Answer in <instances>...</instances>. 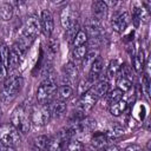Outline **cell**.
Instances as JSON below:
<instances>
[{
	"label": "cell",
	"instance_id": "obj_1",
	"mask_svg": "<svg viewBox=\"0 0 151 151\" xmlns=\"http://www.w3.org/2000/svg\"><path fill=\"white\" fill-rule=\"evenodd\" d=\"M11 124L21 133H27L31 129V112L25 104L18 105L11 114Z\"/></svg>",
	"mask_w": 151,
	"mask_h": 151
},
{
	"label": "cell",
	"instance_id": "obj_2",
	"mask_svg": "<svg viewBox=\"0 0 151 151\" xmlns=\"http://www.w3.org/2000/svg\"><path fill=\"white\" fill-rule=\"evenodd\" d=\"M22 77L19 74H11L5 78L2 90H1V99L4 103H11L15 99L19 91L22 86Z\"/></svg>",
	"mask_w": 151,
	"mask_h": 151
},
{
	"label": "cell",
	"instance_id": "obj_3",
	"mask_svg": "<svg viewBox=\"0 0 151 151\" xmlns=\"http://www.w3.org/2000/svg\"><path fill=\"white\" fill-rule=\"evenodd\" d=\"M57 88L58 85L52 74L46 76L37 90V101L40 104H48L54 98Z\"/></svg>",
	"mask_w": 151,
	"mask_h": 151
},
{
	"label": "cell",
	"instance_id": "obj_4",
	"mask_svg": "<svg viewBox=\"0 0 151 151\" xmlns=\"http://www.w3.org/2000/svg\"><path fill=\"white\" fill-rule=\"evenodd\" d=\"M21 142L19 131L12 124L0 125V144L8 147H15Z\"/></svg>",
	"mask_w": 151,
	"mask_h": 151
},
{
	"label": "cell",
	"instance_id": "obj_5",
	"mask_svg": "<svg viewBox=\"0 0 151 151\" xmlns=\"http://www.w3.org/2000/svg\"><path fill=\"white\" fill-rule=\"evenodd\" d=\"M51 111L47 104L37 103L31 109V123L35 126H45L51 120Z\"/></svg>",
	"mask_w": 151,
	"mask_h": 151
},
{
	"label": "cell",
	"instance_id": "obj_6",
	"mask_svg": "<svg viewBox=\"0 0 151 151\" xmlns=\"http://www.w3.org/2000/svg\"><path fill=\"white\" fill-rule=\"evenodd\" d=\"M40 31H41L40 18L35 14H32L26 19V21L24 24V27H22L21 35L27 38V39H31L32 41H34V39L37 38V35L39 34Z\"/></svg>",
	"mask_w": 151,
	"mask_h": 151
},
{
	"label": "cell",
	"instance_id": "obj_7",
	"mask_svg": "<svg viewBox=\"0 0 151 151\" xmlns=\"http://www.w3.org/2000/svg\"><path fill=\"white\" fill-rule=\"evenodd\" d=\"M78 20V11L77 7L74 5H66L61 12H60V24L61 26L65 28V31L67 28H70L71 26L76 25Z\"/></svg>",
	"mask_w": 151,
	"mask_h": 151
},
{
	"label": "cell",
	"instance_id": "obj_8",
	"mask_svg": "<svg viewBox=\"0 0 151 151\" xmlns=\"http://www.w3.org/2000/svg\"><path fill=\"white\" fill-rule=\"evenodd\" d=\"M98 99H99V98L97 97V94L94 93V91H93L92 88H90L88 91H86L85 93H83V94L80 96L76 110H78V111H80V112H83V113L86 114V113H87L88 111H91L92 107L97 104Z\"/></svg>",
	"mask_w": 151,
	"mask_h": 151
},
{
	"label": "cell",
	"instance_id": "obj_9",
	"mask_svg": "<svg viewBox=\"0 0 151 151\" xmlns=\"http://www.w3.org/2000/svg\"><path fill=\"white\" fill-rule=\"evenodd\" d=\"M40 26H41L42 33L47 38H51V35L53 33V29H54V20H53V17H52L50 11H47V9L41 11V14H40Z\"/></svg>",
	"mask_w": 151,
	"mask_h": 151
},
{
	"label": "cell",
	"instance_id": "obj_10",
	"mask_svg": "<svg viewBox=\"0 0 151 151\" xmlns=\"http://www.w3.org/2000/svg\"><path fill=\"white\" fill-rule=\"evenodd\" d=\"M78 78V68L73 63H67L63 67V85L72 86Z\"/></svg>",
	"mask_w": 151,
	"mask_h": 151
},
{
	"label": "cell",
	"instance_id": "obj_11",
	"mask_svg": "<svg viewBox=\"0 0 151 151\" xmlns=\"http://www.w3.org/2000/svg\"><path fill=\"white\" fill-rule=\"evenodd\" d=\"M130 21H131L130 14L127 12H122V13H119V14H117V15H114L112 18L111 25H112L113 31H116L118 33H122L129 26Z\"/></svg>",
	"mask_w": 151,
	"mask_h": 151
},
{
	"label": "cell",
	"instance_id": "obj_12",
	"mask_svg": "<svg viewBox=\"0 0 151 151\" xmlns=\"http://www.w3.org/2000/svg\"><path fill=\"white\" fill-rule=\"evenodd\" d=\"M103 70H104V61L101 58H97L92 65L90 66V72H88V77L87 79L92 83V84H96L98 80H100V76L103 73Z\"/></svg>",
	"mask_w": 151,
	"mask_h": 151
},
{
	"label": "cell",
	"instance_id": "obj_13",
	"mask_svg": "<svg viewBox=\"0 0 151 151\" xmlns=\"http://www.w3.org/2000/svg\"><path fill=\"white\" fill-rule=\"evenodd\" d=\"M84 31L87 34V37L91 38V39L100 38V35H101V24H100L99 20L92 18L85 24V29Z\"/></svg>",
	"mask_w": 151,
	"mask_h": 151
},
{
	"label": "cell",
	"instance_id": "obj_14",
	"mask_svg": "<svg viewBox=\"0 0 151 151\" xmlns=\"http://www.w3.org/2000/svg\"><path fill=\"white\" fill-rule=\"evenodd\" d=\"M47 105L50 107V111H51V116L52 117L60 118V117H63L66 113V110H67L66 101H61V100H58V99L53 98Z\"/></svg>",
	"mask_w": 151,
	"mask_h": 151
},
{
	"label": "cell",
	"instance_id": "obj_15",
	"mask_svg": "<svg viewBox=\"0 0 151 151\" xmlns=\"http://www.w3.org/2000/svg\"><path fill=\"white\" fill-rule=\"evenodd\" d=\"M107 9L109 7L106 6V4L104 1H93L91 5V11H92V15L94 19L97 20H103L105 19L106 14H107Z\"/></svg>",
	"mask_w": 151,
	"mask_h": 151
},
{
	"label": "cell",
	"instance_id": "obj_16",
	"mask_svg": "<svg viewBox=\"0 0 151 151\" xmlns=\"http://www.w3.org/2000/svg\"><path fill=\"white\" fill-rule=\"evenodd\" d=\"M109 138L106 137L105 132H101V131H97V132H93L92 134V138H91V145H93L97 150H103L105 149L106 146H109Z\"/></svg>",
	"mask_w": 151,
	"mask_h": 151
},
{
	"label": "cell",
	"instance_id": "obj_17",
	"mask_svg": "<svg viewBox=\"0 0 151 151\" xmlns=\"http://www.w3.org/2000/svg\"><path fill=\"white\" fill-rule=\"evenodd\" d=\"M91 88L94 91V93L97 94L98 98H101V97L106 96V93L110 91V83L106 79H100L96 84H93V86Z\"/></svg>",
	"mask_w": 151,
	"mask_h": 151
},
{
	"label": "cell",
	"instance_id": "obj_18",
	"mask_svg": "<svg viewBox=\"0 0 151 151\" xmlns=\"http://www.w3.org/2000/svg\"><path fill=\"white\" fill-rule=\"evenodd\" d=\"M73 94V87L72 86H68V85H60L58 86L57 88V92H55V99L58 100H61V101H66L67 99H70Z\"/></svg>",
	"mask_w": 151,
	"mask_h": 151
},
{
	"label": "cell",
	"instance_id": "obj_19",
	"mask_svg": "<svg viewBox=\"0 0 151 151\" xmlns=\"http://www.w3.org/2000/svg\"><path fill=\"white\" fill-rule=\"evenodd\" d=\"M22 59H24V55L12 46V48L9 50V60H8V66H9V68H8V70H14V68H17V67L20 65V63H21Z\"/></svg>",
	"mask_w": 151,
	"mask_h": 151
},
{
	"label": "cell",
	"instance_id": "obj_20",
	"mask_svg": "<svg viewBox=\"0 0 151 151\" xmlns=\"http://www.w3.org/2000/svg\"><path fill=\"white\" fill-rule=\"evenodd\" d=\"M145 55H144V51L143 50H139L138 53L133 57V60H132V64H133V68L137 73H143L144 68H145Z\"/></svg>",
	"mask_w": 151,
	"mask_h": 151
},
{
	"label": "cell",
	"instance_id": "obj_21",
	"mask_svg": "<svg viewBox=\"0 0 151 151\" xmlns=\"http://www.w3.org/2000/svg\"><path fill=\"white\" fill-rule=\"evenodd\" d=\"M48 143V136L40 134L32 139V147L34 151H46Z\"/></svg>",
	"mask_w": 151,
	"mask_h": 151
},
{
	"label": "cell",
	"instance_id": "obj_22",
	"mask_svg": "<svg viewBox=\"0 0 151 151\" xmlns=\"http://www.w3.org/2000/svg\"><path fill=\"white\" fill-rule=\"evenodd\" d=\"M132 87V81H131V78L125 74V73H120L119 78L117 79V88L120 90L123 93L129 91L130 88Z\"/></svg>",
	"mask_w": 151,
	"mask_h": 151
},
{
	"label": "cell",
	"instance_id": "obj_23",
	"mask_svg": "<svg viewBox=\"0 0 151 151\" xmlns=\"http://www.w3.org/2000/svg\"><path fill=\"white\" fill-rule=\"evenodd\" d=\"M13 12H14V8H13L12 4H9V2L0 4V19L1 20H4V21L11 20L13 17Z\"/></svg>",
	"mask_w": 151,
	"mask_h": 151
},
{
	"label": "cell",
	"instance_id": "obj_24",
	"mask_svg": "<svg viewBox=\"0 0 151 151\" xmlns=\"http://www.w3.org/2000/svg\"><path fill=\"white\" fill-rule=\"evenodd\" d=\"M126 107H127V101L124 100V99H120V100H118V101H116V103L110 105V112H111L112 116L119 117L126 110Z\"/></svg>",
	"mask_w": 151,
	"mask_h": 151
},
{
	"label": "cell",
	"instance_id": "obj_25",
	"mask_svg": "<svg viewBox=\"0 0 151 151\" xmlns=\"http://www.w3.org/2000/svg\"><path fill=\"white\" fill-rule=\"evenodd\" d=\"M122 66H123V63H122L120 59H112V60L110 61L109 66H107V71H106L107 77H109V78L116 77V76L119 73Z\"/></svg>",
	"mask_w": 151,
	"mask_h": 151
},
{
	"label": "cell",
	"instance_id": "obj_26",
	"mask_svg": "<svg viewBox=\"0 0 151 151\" xmlns=\"http://www.w3.org/2000/svg\"><path fill=\"white\" fill-rule=\"evenodd\" d=\"M124 133V129L119 125H113L111 127H109L106 131H105V134L106 137L109 138V140H112V139H116L118 137H120L122 134Z\"/></svg>",
	"mask_w": 151,
	"mask_h": 151
},
{
	"label": "cell",
	"instance_id": "obj_27",
	"mask_svg": "<svg viewBox=\"0 0 151 151\" xmlns=\"http://www.w3.org/2000/svg\"><path fill=\"white\" fill-rule=\"evenodd\" d=\"M84 144L78 138H72L66 143L65 151H83Z\"/></svg>",
	"mask_w": 151,
	"mask_h": 151
},
{
	"label": "cell",
	"instance_id": "obj_28",
	"mask_svg": "<svg viewBox=\"0 0 151 151\" xmlns=\"http://www.w3.org/2000/svg\"><path fill=\"white\" fill-rule=\"evenodd\" d=\"M87 41H88V37H87V34L85 33V31H84V29H79L78 33L76 34V37H74L72 44H73L74 47H79V46L86 45Z\"/></svg>",
	"mask_w": 151,
	"mask_h": 151
},
{
	"label": "cell",
	"instance_id": "obj_29",
	"mask_svg": "<svg viewBox=\"0 0 151 151\" xmlns=\"http://www.w3.org/2000/svg\"><path fill=\"white\" fill-rule=\"evenodd\" d=\"M105 97H106V100H107L109 105H111V104L123 99V92L120 90H118V88H113V90L109 91Z\"/></svg>",
	"mask_w": 151,
	"mask_h": 151
},
{
	"label": "cell",
	"instance_id": "obj_30",
	"mask_svg": "<svg viewBox=\"0 0 151 151\" xmlns=\"http://www.w3.org/2000/svg\"><path fill=\"white\" fill-rule=\"evenodd\" d=\"M0 59L2 61V64L5 65L6 70L8 71L9 66H8V60H9V47L6 44H1L0 46Z\"/></svg>",
	"mask_w": 151,
	"mask_h": 151
},
{
	"label": "cell",
	"instance_id": "obj_31",
	"mask_svg": "<svg viewBox=\"0 0 151 151\" xmlns=\"http://www.w3.org/2000/svg\"><path fill=\"white\" fill-rule=\"evenodd\" d=\"M86 53H87V46L83 45L79 47H74V50L72 51V57L76 60H83L84 57L86 55Z\"/></svg>",
	"mask_w": 151,
	"mask_h": 151
},
{
	"label": "cell",
	"instance_id": "obj_32",
	"mask_svg": "<svg viewBox=\"0 0 151 151\" xmlns=\"http://www.w3.org/2000/svg\"><path fill=\"white\" fill-rule=\"evenodd\" d=\"M98 58V52H96V51H87V53H86V55L84 57V59H83V66H84V68L85 67H90L91 65H92V63L96 60Z\"/></svg>",
	"mask_w": 151,
	"mask_h": 151
},
{
	"label": "cell",
	"instance_id": "obj_33",
	"mask_svg": "<svg viewBox=\"0 0 151 151\" xmlns=\"http://www.w3.org/2000/svg\"><path fill=\"white\" fill-rule=\"evenodd\" d=\"M92 86H93V84H92L87 78H84V79H81V80L78 83V93L81 96L83 93H85L86 91H88Z\"/></svg>",
	"mask_w": 151,
	"mask_h": 151
},
{
	"label": "cell",
	"instance_id": "obj_34",
	"mask_svg": "<svg viewBox=\"0 0 151 151\" xmlns=\"http://www.w3.org/2000/svg\"><path fill=\"white\" fill-rule=\"evenodd\" d=\"M78 31H79V26H78V24H76V25L71 26L70 28H67V29H66V33H65L66 39H67L70 42H72L73 39H74V37H76V34L78 33Z\"/></svg>",
	"mask_w": 151,
	"mask_h": 151
},
{
	"label": "cell",
	"instance_id": "obj_35",
	"mask_svg": "<svg viewBox=\"0 0 151 151\" xmlns=\"http://www.w3.org/2000/svg\"><path fill=\"white\" fill-rule=\"evenodd\" d=\"M58 47H59L58 40H57V39H53V38H50V40H48V50H50L52 53H57Z\"/></svg>",
	"mask_w": 151,
	"mask_h": 151
},
{
	"label": "cell",
	"instance_id": "obj_36",
	"mask_svg": "<svg viewBox=\"0 0 151 151\" xmlns=\"http://www.w3.org/2000/svg\"><path fill=\"white\" fill-rule=\"evenodd\" d=\"M6 74H7V70H6L5 65L2 64V61L0 59V80H5Z\"/></svg>",
	"mask_w": 151,
	"mask_h": 151
},
{
	"label": "cell",
	"instance_id": "obj_37",
	"mask_svg": "<svg viewBox=\"0 0 151 151\" xmlns=\"http://www.w3.org/2000/svg\"><path fill=\"white\" fill-rule=\"evenodd\" d=\"M123 151H142V146L138 144H131V145L126 146Z\"/></svg>",
	"mask_w": 151,
	"mask_h": 151
},
{
	"label": "cell",
	"instance_id": "obj_38",
	"mask_svg": "<svg viewBox=\"0 0 151 151\" xmlns=\"http://www.w3.org/2000/svg\"><path fill=\"white\" fill-rule=\"evenodd\" d=\"M100 151H122V149L119 146H116V145H111V146H106L105 149L100 150Z\"/></svg>",
	"mask_w": 151,
	"mask_h": 151
},
{
	"label": "cell",
	"instance_id": "obj_39",
	"mask_svg": "<svg viewBox=\"0 0 151 151\" xmlns=\"http://www.w3.org/2000/svg\"><path fill=\"white\" fill-rule=\"evenodd\" d=\"M0 151H15V150H14V147H8V146L1 145L0 146Z\"/></svg>",
	"mask_w": 151,
	"mask_h": 151
},
{
	"label": "cell",
	"instance_id": "obj_40",
	"mask_svg": "<svg viewBox=\"0 0 151 151\" xmlns=\"http://www.w3.org/2000/svg\"><path fill=\"white\" fill-rule=\"evenodd\" d=\"M0 114H1V110H0Z\"/></svg>",
	"mask_w": 151,
	"mask_h": 151
},
{
	"label": "cell",
	"instance_id": "obj_41",
	"mask_svg": "<svg viewBox=\"0 0 151 151\" xmlns=\"http://www.w3.org/2000/svg\"><path fill=\"white\" fill-rule=\"evenodd\" d=\"M145 151H147V150H145Z\"/></svg>",
	"mask_w": 151,
	"mask_h": 151
}]
</instances>
